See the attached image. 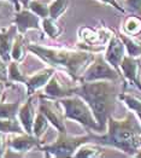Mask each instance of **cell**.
Wrapping results in <instances>:
<instances>
[{"label": "cell", "mask_w": 141, "mask_h": 158, "mask_svg": "<svg viewBox=\"0 0 141 158\" xmlns=\"http://www.w3.org/2000/svg\"><path fill=\"white\" fill-rule=\"evenodd\" d=\"M90 134V133H89ZM90 140L100 146H110L128 156H136L141 147V122L134 112H128L123 118L110 116L107 131L104 135L90 134Z\"/></svg>", "instance_id": "6da1fadb"}, {"label": "cell", "mask_w": 141, "mask_h": 158, "mask_svg": "<svg viewBox=\"0 0 141 158\" xmlns=\"http://www.w3.org/2000/svg\"><path fill=\"white\" fill-rule=\"evenodd\" d=\"M28 51L36 54L41 60L47 63L65 74H68L74 81H78L88 68L90 63L94 60L95 54L88 50H71L64 47H50L42 46L39 44H28Z\"/></svg>", "instance_id": "7a4b0ae2"}, {"label": "cell", "mask_w": 141, "mask_h": 158, "mask_svg": "<svg viewBox=\"0 0 141 158\" xmlns=\"http://www.w3.org/2000/svg\"><path fill=\"white\" fill-rule=\"evenodd\" d=\"M116 82L117 81L110 80L80 82V85L75 86L73 91L74 94L83 98L90 106L102 132H105V128L107 127V119L112 116L117 102L119 100V92Z\"/></svg>", "instance_id": "3957f363"}, {"label": "cell", "mask_w": 141, "mask_h": 158, "mask_svg": "<svg viewBox=\"0 0 141 158\" xmlns=\"http://www.w3.org/2000/svg\"><path fill=\"white\" fill-rule=\"evenodd\" d=\"M58 100L64 109L65 118L74 119L87 129L102 132L100 126L95 118L90 106L87 104V102L83 98H81L77 94H73L70 97H65Z\"/></svg>", "instance_id": "277c9868"}, {"label": "cell", "mask_w": 141, "mask_h": 158, "mask_svg": "<svg viewBox=\"0 0 141 158\" xmlns=\"http://www.w3.org/2000/svg\"><path fill=\"white\" fill-rule=\"evenodd\" d=\"M90 134L83 136H73L66 132H59L57 139L47 145H41L40 150L47 157H74L78 147L89 143Z\"/></svg>", "instance_id": "5b68a950"}, {"label": "cell", "mask_w": 141, "mask_h": 158, "mask_svg": "<svg viewBox=\"0 0 141 158\" xmlns=\"http://www.w3.org/2000/svg\"><path fill=\"white\" fill-rule=\"evenodd\" d=\"M99 80H110V81L123 80L122 74L118 70H116L115 68L105 59L103 54L95 56L94 60L90 63L88 68L85 70V73L82 74L80 82L99 81Z\"/></svg>", "instance_id": "8992f818"}, {"label": "cell", "mask_w": 141, "mask_h": 158, "mask_svg": "<svg viewBox=\"0 0 141 158\" xmlns=\"http://www.w3.org/2000/svg\"><path fill=\"white\" fill-rule=\"evenodd\" d=\"M115 31L110 28L102 27V28H88L82 27L78 30V38L82 40L86 45H88V51L90 46L93 47V52H100L106 48L111 36Z\"/></svg>", "instance_id": "52a82bcc"}, {"label": "cell", "mask_w": 141, "mask_h": 158, "mask_svg": "<svg viewBox=\"0 0 141 158\" xmlns=\"http://www.w3.org/2000/svg\"><path fill=\"white\" fill-rule=\"evenodd\" d=\"M39 99V111H41L48 118L50 123L53 124V127L58 132H66L64 124V109L59 100H56V98H51L47 95H40Z\"/></svg>", "instance_id": "ba28073f"}, {"label": "cell", "mask_w": 141, "mask_h": 158, "mask_svg": "<svg viewBox=\"0 0 141 158\" xmlns=\"http://www.w3.org/2000/svg\"><path fill=\"white\" fill-rule=\"evenodd\" d=\"M63 73H54L52 75L47 85L44 87V93L47 97L56 98V99H62L65 97H70L74 94V86L68 82Z\"/></svg>", "instance_id": "9c48e42d"}, {"label": "cell", "mask_w": 141, "mask_h": 158, "mask_svg": "<svg viewBox=\"0 0 141 158\" xmlns=\"http://www.w3.org/2000/svg\"><path fill=\"white\" fill-rule=\"evenodd\" d=\"M7 146L17 152H28L31 148L41 147V140L34 134L11 133L7 136Z\"/></svg>", "instance_id": "30bf717a"}, {"label": "cell", "mask_w": 141, "mask_h": 158, "mask_svg": "<svg viewBox=\"0 0 141 158\" xmlns=\"http://www.w3.org/2000/svg\"><path fill=\"white\" fill-rule=\"evenodd\" d=\"M127 54V51H126V46L123 44L122 39L119 38L118 34H114L111 36V39L109 41L106 48H105V59L111 64V65L115 68L116 70H118L121 73V63L124 58V56Z\"/></svg>", "instance_id": "8fae6325"}, {"label": "cell", "mask_w": 141, "mask_h": 158, "mask_svg": "<svg viewBox=\"0 0 141 158\" xmlns=\"http://www.w3.org/2000/svg\"><path fill=\"white\" fill-rule=\"evenodd\" d=\"M121 74L126 82L131 83L133 86H138L141 83L140 74H141V60L140 57H130L128 54L124 56L122 63H121Z\"/></svg>", "instance_id": "7c38bea8"}, {"label": "cell", "mask_w": 141, "mask_h": 158, "mask_svg": "<svg viewBox=\"0 0 141 158\" xmlns=\"http://www.w3.org/2000/svg\"><path fill=\"white\" fill-rule=\"evenodd\" d=\"M54 73H56V68L50 66V68L41 69V70H39L34 74L27 75V81L24 83L27 86V94L28 95H34V93L36 91L44 88Z\"/></svg>", "instance_id": "4fadbf2b"}, {"label": "cell", "mask_w": 141, "mask_h": 158, "mask_svg": "<svg viewBox=\"0 0 141 158\" xmlns=\"http://www.w3.org/2000/svg\"><path fill=\"white\" fill-rule=\"evenodd\" d=\"M13 24L17 27L18 33L21 34H26L28 30L30 29H40V17L36 13H34L29 9H22L19 11H17L15 19H13Z\"/></svg>", "instance_id": "5bb4252c"}, {"label": "cell", "mask_w": 141, "mask_h": 158, "mask_svg": "<svg viewBox=\"0 0 141 158\" xmlns=\"http://www.w3.org/2000/svg\"><path fill=\"white\" fill-rule=\"evenodd\" d=\"M18 34L17 27L11 26L10 28H1L0 29V57L5 63L11 62V51L13 47L15 39Z\"/></svg>", "instance_id": "9a60e30c"}, {"label": "cell", "mask_w": 141, "mask_h": 158, "mask_svg": "<svg viewBox=\"0 0 141 158\" xmlns=\"http://www.w3.org/2000/svg\"><path fill=\"white\" fill-rule=\"evenodd\" d=\"M34 97L29 95V99L27 100L23 105H21L17 117L19 119L24 132L28 134H33V126H34V121L36 117V112H35V106L33 103Z\"/></svg>", "instance_id": "2e32d148"}, {"label": "cell", "mask_w": 141, "mask_h": 158, "mask_svg": "<svg viewBox=\"0 0 141 158\" xmlns=\"http://www.w3.org/2000/svg\"><path fill=\"white\" fill-rule=\"evenodd\" d=\"M122 33L129 36H138L141 34V16L138 15H128L122 24Z\"/></svg>", "instance_id": "e0dca14e"}, {"label": "cell", "mask_w": 141, "mask_h": 158, "mask_svg": "<svg viewBox=\"0 0 141 158\" xmlns=\"http://www.w3.org/2000/svg\"><path fill=\"white\" fill-rule=\"evenodd\" d=\"M27 51H28V48H27V42H26V38H24V34L18 33L17 36H16V39H15L12 51H11V58H12V60H16L18 63L23 62L27 56Z\"/></svg>", "instance_id": "ac0fdd59"}, {"label": "cell", "mask_w": 141, "mask_h": 158, "mask_svg": "<svg viewBox=\"0 0 141 158\" xmlns=\"http://www.w3.org/2000/svg\"><path fill=\"white\" fill-rule=\"evenodd\" d=\"M118 35H119V38L122 39L124 46H126V51H127L128 56L136 57V58L141 57V41L135 39V36H129V35L122 33V31Z\"/></svg>", "instance_id": "d6986e66"}, {"label": "cell", "mask_w": 141, "mask_h": 158, "mask_svg": "<svg viewBox=\"0 0 141 158\" xmlns=\"http://www.w3.org/2000/svg\"><path fill=\"white\" fill-rule=\"evenodd\" d=\"M104 155L103 148L100 147V145H92V144H83L78 147V150L76 151L74 157H86V158H95V157H102Z\"/></svg>", "instance_id": "ffe728a7"}, {"label": "cell", "mask_w": 141, "mask_h": 158, "mask_svg": "<svg viewBox=\"0 0 141 158\" xmlns=\"http://www.w3.org/2000/svg\"><path fill=\"white\" fill-rule=\"evenodd\" d=\"M42 29L45 31V34H47L51 39H57L62 35L63 33V28L58 24L57 19L52 18V17H46L42 18Z\"/></svg>", "instance_id": "44dd1931"}, {"label": "cell", "mask_w": 141, "mask_h": 158, "mask_svg": "<svg viewBox=\"0 0 141 158\" xmlns=\"http://www.w3.org/2000/svg\"><path fill=\"white\" fill-rule=\"evenodd\" d=\"M22 105L21 100L7 103L1 100L0 102V118H15L18 115L19 107Z\"/></svg>", "instance_id": "7402d4cb"}, {"label": "cell", "mask_w": 141, "mask_h": 158, "mask_svg": "<svg viewBox=\"0 0 141 158\" xmlns=\"http://www.w3.org/2000/svg\"><path fill=\"white\" fill-rule=\"evenodd\" d=\"M0 132L11 134V133H26L18 117L15 118H0Z\"/></svg>", "instance_id": "603a6c76"}, {"label": "cell", "mask_w": 141, "mask_h": 158, "mask_svg": "<svg viewBox=\"0 0 141 158\" xmlns=\"http://www.w3.org/2000/svg\"><path fill=\"white\" fill-rule=\"evenodd\" d=\"M48 126H50V121L48 118L41 112L39 111L35 121H34V126H33V134L35 136H38L39 139H41V136L46 133V131L48 129Z\"/></svg>", "instance_id": "cb8c5ba5"}, {"label": "cell", "mask_w": 141, "mask_h": 158, "mask_svg": "<svg viewBox=\"0 0 141 158\" xmlns=\"http://www.w3.org/2000/svg\"><path fill=\"white\" fill-rule=\"evenodd\" d=\"M9 79L15 82L26 83L27 75L22 71L18 62H16V60H12L9 63Z\"/></svg>", "instance_id": "d4e9b609"}, {"label": "cell", "mask_w": 141, "mask_h": 158, "mask_svg": "<svg viewBox=\"0 0 141 158\" xmlns=\"http://www.w3.org/2000/svg\"><path fill=\"white\" fill-rule=\"evenodd\" d=\"M27 9L36 13L40 18H46L50 16V5H47L46 2H42L40 0H30Z\"/></svg>", "instance_id": "484cf974"}, {"label": "cell", "mask_w": 141, "mask_h": 158, "mask_svg": "<svg viewBox=\"0 0 141 158\" xmlns=\"http://www.w3.org/2000/svg\"><path fill=\"white\" fill-rule=\"evenodd\" d=\"M70 1L69 0H54L50 5V17L58 19L68 10Z\"/></svg>", "instance_id": "4316f807"}, {"label": "cell", "mask_w": 141, "mask_h": 158, "mask_svg": "<svg viewBox=\"0 0 141 158\" xmlns=\"http://www.w3.org/2000/svg\"><path fill=\"white\" fill-rule=\"evenodd\" d=\"M119 4L126 10V13L141 16V0H119Z\"/></svg>", "instance_id": "83f0119b"}, {"label": "cell", "mask_w": 141, "mask_h": 158, "mask_svg": "<svg viewBox=\"0 0 141 158\" xmlns=\"http://www.w3.org/2000/svg\"><path fill=\"white\" fill-rule=\"evenodd\" d=\"M0 81H9V66L7 63H5L2 60V58L0 57Z\"/></svg>", "instance_id": "f1b7e54d"}, {"label": "cell", "mask_w": 141, "mask_h": 158, "mask_svg": "<svg viewBox=\"0 0 141 158\" xmlns=\"http://www.w3.org/2000/svg\"><path fill=\"white\" fill-rule=\"evenodd\" d=\"M7 135L6 133L0 132V157L5 156V152L7 150Z\"/></svg>", "instance_id": "f546056e"}, {"label": "cell", "mask_w": 141, "mask_h": 158, "mask_svg": "<svg viewBox=\"0 0 141 158\" xmlns=\"http://www.w3.org/2000/svg\"><path fill=\"white\" fill-rule=\"evenodd\" d=\"M99 1H102V2H104V4H107V5L112 6L114 9L118 10L121 13H126V10L123 9V6L119 4V1H118V0H99Z\"/></svg>", "instance_id": "4dcf8cb0"}, {"label": "cell", "mask_w": 141, "mask_h": 158, "mask_svg": "<svg viewBox=\"0 0 141 158\" xmlns=\"http://www.w3.org/2000/svg\"><path fill=\"white\" fill-rule=\"evenodd\" d=\"M5 83H7V82H5V81H0V102L2 100V98H4V91H5Z\"/></svg>", "instance_id": "1f68e13d"}, {"label": "cell", "mask_w": 141, "mask_h": 158, "mask_svg": "<svg viewBox=\"0 0 141 158\" xmlns=\"http://www.w3.org/2000/svg\"><path fill=\"white\" fill-rule=\"evenodd\" d=\"M13 5H15V10L16 11H19V10H22L23 7H22V5H21V2H19V0H12Z\"/></svg>", "instance_id": "d6a6232c"}, {"label": "cell", "mask_w": 141, "mask_h": 158, "mask_svg": "<svg viewBox=\"0 0 141 158\" xmlns=\"http://www.w3.org/2000/svg\"><path fill=\"white\" fill-rule=\"evenodd\" d=\"M19 2H21V5H22V7L27 9V7H28V4L30 2V0H19Z\"/></svg>", "instance_id": "836d02e7"}, {"label": "cell", "mask_w": 141, "mask_h": 158, "mask_svg": "<svg viewBox=\"0 0 141 158\" xmlns=\"http://www.w3.org/2000/svg\"><path fill=\"white\" fill-rule=\"evenodd\" d=\"M136 88H138V89H139V91H141V83H139V85H138V86H136Z\"/></svg>", "instance_id": "e575fe53"}, {"label": "cell", "mask_w": 141, "mask_h": 158, "mask_svg": "<svg viewBox=\"0 0 141 158\" xmlns=\"http://www.w3.org/2000/svg\"><path fill=\"white\" fill-rule=\"evenodd\" d=\"M9 1H12V0H9Z\"/></svg>", "instance_id": "d590c367"}, {"label": "cell", "mask_w": 141, "mask_h": 158, "mask_svg": "<svg viewBox=\"0 0 141 158\" xmlns=\"http://www.w3.org/2000/svg\"><path fill=\"white\" fill-rule=\"evenodd\" d=\"M140 60H141V57H140Z\"/></svg>", "instance_id": "8d00e7d4"}, {"label": "cell", "mask_w": 141, "mask_h": 158, "mask_svg": "<svg viewBox=\"0 0 141 158\" xmlns=\"http://www.w3.org/2000/svg\"><path fill=\"white\" fill-rule=\"evenodd\" d=\"M118 1H119V0H118Z\"/></svg>", "instance_id": "74e56055"}]
</instances>
